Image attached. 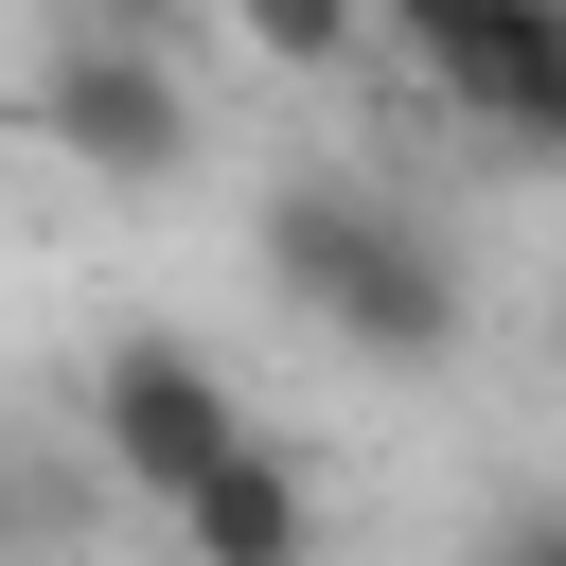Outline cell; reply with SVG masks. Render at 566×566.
<instances>
[{
  "mask_svg": "<svg viewBox=\"0 0 566 566\" xmlns=\"http://www.w3.org/2000/svg\"><path fill=\"white\" fill-rule=\"evenodd\" d=\"M177 0H53V35H159Z\"/></svg>",
  "mask_w": 566,
  "mask_h": 566,
  "instance_id": "obj_9",
  "label": "cell"
},
{
  "mask_svg": "<svg viewBox=\"0 0 566 566\" xmlns=\"http://www.w3.org/2000/svg\"><path fill=\"white\" fill-rule=\"evenodd\" d=\"M159 548H177V566H318V548H336V495H318V460H301L283 424H248L195 495H159Z\"/></svg>",
  "mask_w": 566,
  "mask_h": 566,
  "instance_id": "obj_4",
  "label": "cell"
},
{
  "mask_svg": "<svg viewBox=\"0 0 566 566\" xmlns=\"http://www.w3.org/2000/svg\"><path fill=\"white\" fill-rule=\"evenodd\" d=\"M424 106H460L495 159H548V142H566V0H513V18H478V35L424 71Z\"/></svg>",
  "mask_w": 566,
  "mask_h": 566,
  "instance_id": "obj_5",
  "label": "cell"
},
{
  "mask_svg": "<svg viewBox=\"0 0 566 566\" xmlns=\"http://www.w3.org/2000/svg\"><path fill=\"white\" fill-rule=\"evenodd\" d=\"M265 301L301 318V336H336L354 371H460V336H478V283H460V248L424 230V195H389V177H354V159H301V177H265Z\"/></svg>",
  "mask_w": 566,
  "mask_h": 566,
  "instance_id": "obj_1",
  "label": "cell"
},
{
  "mask_svg": "<svg viewBox=\"0 0 566 566\" xmlns=\"http://www.w3.org/2000/svg\"><path fill=\"white\" fill-rule=\"evenodd\" d=\"M460 566H566V495H495Z\"/></svg>",
  "mask_w": 566,
  "mask_h": 566,
  "instance_id": "obj_7",
  "label": "cell"
},
{
  "mask_svg": "<svg viewBox=\"0 0 566 566\" xmlns=\"http://www.w3.org/2000/svg\"><path fill=\"white\" fill-rule=\"evenodd\" d=\"M265 407L230 389V354H195V336H106L88 354V460H106V495H195L230 442H248Z\"/></svg>",
  "mask_w": 566,
  "mask_h": 566,
  "instance_id": "obj_2",
  "label": "cell"
},
{
  "mask_svg": "<svg viewBox=\"0 0 566 566\" xmlns=\"http://www.w3.org/2000/svg\"><path fill=\"white\" fill-rule=\"evenodd\" d=\"M230 35H248L283 88H318V71H354V53H371V0H230Z\"/></svg>",
  "mask_w": 566,
  "mask_h": 566,
  "instance_id": "obj_6",
  "label": "cell"
},
{
  "mask_svg": "<svg viewBox=\"0 0 566 566\" xmlns=\"http://www.w3.org/2000/svg\"><path fill=\"white\" fill-rule=\"evenodd\" d=\"M35 142L71 159V177H177L195 159V71L159 53V35H53V71H35Z\"/></svg>",
  "mask_w": 566,
  "mask_h": 566,
  "instance_id": "obj_3",
  "label": "cell"
},
{
  "mask_svg": "<svg viewBox=\"0 0 566 566\" xmlns=\"http://www.w3.org/2000/svg\"><path fill=\"white\" fill-rule=\"evenodd\" d=\"M478 18H513V0H371V35H389L407 71H442V53L478 35Z\"/></svg>",
  "mask_w": 566,
  "mask_h": 566,
  "instance_id": "obj_8",
  "label": "cell"
}]
</instances>
